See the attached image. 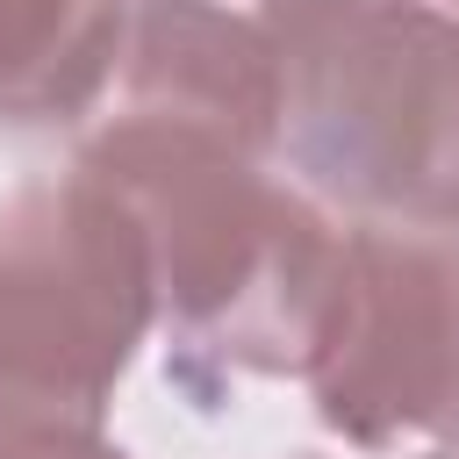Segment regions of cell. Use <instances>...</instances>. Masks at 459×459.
I'll use <instances>...</instances> for the list:
<instances>
[{"label":"cell","instance_id":"1","mask_svg":"<svg viewBox=\"0 0 459 459\" xmlns=\"http://www.w3.org/2000/svg\"><path fill=\"white\" fill-rule=\"evenodd\" d=\"M79 172L115 186L143 230L151 301L172 337L165 366L179 387L215 402L230 373L308 380L351 244L308 186L237 143L129 115H108L86 136Z\"/></svg>","mask_w":459,"mask_h":459},{"label":"cell","instance_id":"2","mask_svg":"<svg viewBox=\"0 0 459 459\" xmlns=\"http://www.w3.org/2000/svg\"><path fill=\"white\" fill-rule=\"evenodd\" d=\"M280 151L366 230L459 237V22L423 0H273Z\"/></svg>","mask_w":459,"mask_h":459},{"label":"cell","instance_id":"3","mask_svg":"<svg viewBox=\"0 0 459 459\" xmlns=\"http://www.w3.org/2000/svg\"><path fill=\"white\" fill-rule=\"evenodd\" d=\"M151 323L143 230L115 186L72 165L0 208V437L100 430Z\"/></svg>","mask_w":459,"mask_h":459},{"label":"cell","instance_id":"4","mask_svg":"<svg viewBox=\"0 0 459 459\" xmlns=\"http://www.w3.org/2000/svg\"><path fill=\"white\" fill-rule=\"evenodd\" d=\"M316 416L366 452H459V237L351 230L344 287L308 366Z\"/></svg>","mask_w":459,"mask_h":459},{"label":"cell","instance_id":"5","mask_svg":"<svg viewBox=\"0 0 459 459\" xmlns=\"http://www.w3.org/2000/svg\"><path fill=\"white\" fill-rule=\"evenodd\" d=\"M280 93L287 65L273 0H136L115 115L265 158L280 151Z\"/></svg>","mask_w":459,"mask_h":459},{"label":"cell","instance_id":"6","mask_svg":"<svg viewBox=\"0 0 459 459\" xmlns=\"http://www.w3.org/2000/svg\"><path fill=\"white\" fill-rule=\"evenodd\" d=\"M136 0H0V129L79 122L122 72Z\"/></svg>","mask_w":459,"mask_h":459},{"label":"cell","instance_id":"7","mask_svg":"<svg viewBox=\"0 0 459 459\" xmlns=\"http://www.w3.org/2000/svg\"><path fill=\"white\" fill-rule=\"evenodd\" d=\"M0 459H129V452L108 445L100 430H22L0 437Z\"/></svg>","mask_w":459,"mask_h":459},{"label":"cell","instance_id":"8","mask_svg":"<svg viewBox=\"0 0 459 459\" xmlns=\"http://www.w3.org/2000/svg\"><path fill=\"white\" fill-rule=\"evenodd\" d=\"M423 7H437V14H452V22H459V0H423Z\"/></svg>","mask_w":459,"mask_h":459},{"label":"cell","instance_id":"9","mask_svg":"<svg viewBox=\"0 0 459 459\" xmlns=\"http://www.w3.org/2000/svg\"><path fill=\"white\" fill-rule=\"evenodd\" d=\"M430 459H459V452H430Z\"/></svg>","mask_w":459,"mask_h":459}]
</instances>
